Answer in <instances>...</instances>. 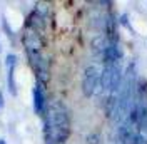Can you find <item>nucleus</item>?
Returning a JSON list of instances; mask_svg holds the SVG:
<instances>
[{
    "label": "nucleus",
    "instance_id": "f8f14e48",
    "mask_svg": "<svg viewBox=\"0 0 147 144\" xmlns=\"http://www.w3.org/2000/svg\"><path fill=\"white\" fill-rule=\"evenodd\" d=\"M87 144H100V134L97 132H92L87 136Z\"/></svg>",
    "mask_w": 147,
    "mask_h": 144
},
{
    "label": "nucleus",
    "instance_id": "20e7f679",
    "mask_svg": "<svg viewBox=\"0 0 147 144\" xmlns=\"http://www.w3.org/2000/svg\"><path fill=\"white\" fill-rule=\"evenodd\" d=\"M104 27H105V39L109 44H119V20L115 18L114 14H109L104 20Z\"/></svg>",
    "mask_w": 147,
    "mask_h": 144
},
{
    "label": "nucleus",
    "instance_id": "6e6552de",
    "mask_svg": "<svg viewBox=\"0 0 147 144\" xmlns=\"http://www.w3.org/2000/svg\"><path fill=\"white\" fill-rule=\"evenodd\" d=\"M107 39L105 35H97L94 40H92V50L95 52V54H104V50H105V47H107Z\"/></svg>",
    "mask_w": 147,
    "mask_h": 144
},
{
    "label": "nucleus",
    "instance_id": "7ed1b4c3",
    "mask_svg": "<svg viewBox=\"0 0 147 144\" xmlns=\"http://www.w3.org/2000/svg\"><path fill=\"white\" fill-rule=\"evenodd\" d=\"M47 107H49V101L45 96V86H42L40 82H35L34 87V111L37 116H45Z\"/></svg>",
    "mask_w": 147,
    "mask_h": 144
},
{
    "label": "nucleus",
    "instance_id": "f03ea898",
    "mask_svg": "<svg viewBox=\"0 0 147 144\" xmlns=\"http://www.w3.org/2000/svg\"><path fill=\"white\" fill-rule=\"evenodd\" d=\"M82 94L85 97H92L97 92H100V71L97 69V65H87L84 71L82 77Z\"/></svg>",
    "mask_w": 147,
    "mask_h": 144
},
{
    "label": "nucleus",
    "instance_id": "39448f33",
    "mask_svg": "<svg viewBox=\"0 0 147 144\" xmlns=\"http://www.w3.org/2000/svg\"><path fill=\"white\" fill-rule=\"evenodd\" d=\"M25 27L30 29L32 32H40L45 29V15H42L37 9H34L28 14L27 20H25Z\"/></svg>",
    "mask_w": 147,
    "mask_h": 144
},
{
    "label": "nucleus",
    "instance_id": "9b49d317",
    "mask_svg": "<svg viewBox=\"0 0 147 144\" xmlns=\"http://www.w3.org/2000/svg\"><path fill=\"white\" fill-rule=\"evenodd\" d=\"M119 25H122V27H125L127 30H130V32H134V29H132V25H130V22H129V15L127 14H122V15H119Z\"/></svg>",
    "mask_w": 147,
    "mask_h": 144
},
{
    "label": "nucleus",
    "instance_id": "ddd939ff",
    "mask_svg": "<svg viewBox=\"0 0 147 144\" xmlns=\"http://www.w3.org/2000/svg\"><path fill=\"white\" fill-rule=\"evenodd\" d=\"M5 104V101H3V96H2V92H0V107Z\"/></svg>",
    "mask_w": 147,
    "mask_h": 144
},
{
    "label": "nucleus",
    "instance_id": "1a4fd4ad",
    "mask_svg": "<svg viewBox=\"0 0 147 144\" xmlns=\"http://www.w3.org/2000/svg\"><path fill=\"white\" fill-rule=\"evenodd\" d=\"M7 87L10 96H17V82H15V69H7Z\"/></svg>",
    "mask_w": 147,
    "mask_h": 144
},
{
    "label": "nucleus",
    "instance_id": "f257e3e1",
    "mask_svg": "<svg viewBox=\"0 0 147 144\" xmlns=\"http://www.w3.org/2000/svg\"><path fill=\"white\" fill-rule=\"evenodd\" d=\"M70 136V116L64 102H49L44 116V139L45 144H64Z\"/></svg>",
    "mask_w": 147,
    "mask_h": 144
},
{
    "label": "nucleus",
    "instance_id": "4468645a",
    "mask_svg": "<svg viewBox=\"0 0 147 144\" xmlns=\"http://www.w3.org/2000/svg\"><path fill=\"white\" fill-rule=\"evenodd\" d=\"M0 144H7L5 143V139H0Z\"/></svg>",
    "mask_w": 147,
    "mask_h": 144
},
{
    "label": "nucleus",
    "instance_id": "0eeeda50",
    "mask_svg": "<svg viewBox=\"0 0 147 144\" xmlns=\"http://www.w3.org/2000/svg\"><path fill=\"white\" fill-rule=\"evenodd\" d=\"M22 40H24V47H25V50H42V47L45 45L42 35H40L38 32H32V30L27 32Z\"/></svg>",
    "mask_w": 147,
    "mask_h": 144
},
{
    "label": "nucleus",
    "instance_id": "423d86ee",
    "mask_svg": "<svg viewBox=\"0 0 147 144\" xmlns=\"http://www.w3.org/2000/svg\"><path fill=\"white\" fill-rule=\"evenodd\" d=\"M122 57H124V52L119 44H107L104 54H102V60H104V64H117Z\"/></svg>",
    "mask_w": 147,
    "mask_h": 144
},
{
    "label": "nucleus",
    "instance_id": "9d476101",
    "mask_svg": "<svg viewBox=\"0 0 147 144\" xmlns=\"http://www.w3.org/2000/svg\"><path fill=\"white\" fill-rule=\"evenodd\" d=\"M17 62H18V57L15 54H7L5 55V65H7V69H15Z\"/></svg>",
    "mask_w": 147,
    "mask_h": 144
}]
</instances>
